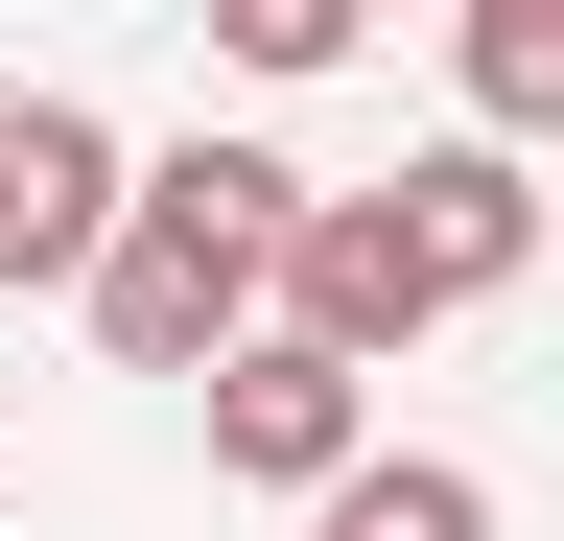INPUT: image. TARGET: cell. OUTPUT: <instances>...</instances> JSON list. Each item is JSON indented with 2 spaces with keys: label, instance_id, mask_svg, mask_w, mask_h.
Listing matches in <instances>:
<instances>
[{
  "label": "cell",
  "instance_id": "2",
  "mask_svg": "<svg viewBox=\"0 0 564 541\" xmlns=\"http://www.w3.org/2000/svg\"><path fill=\"white\" fill-rule=\"evenodd\" d=\"M118 236H141L118 118H95V95H0V283H70V306H95Z\"/></svg>",
  "mask_w": 564,
  "mask_h": 541
},
{
  "label": "cell",
  "instance_id": "1",
  "mask_svg": "<svg viewBox=\"0 0 564 541\" xmlns=\"http://www.w3.org/2000/svg\"><path fill=\"white\" fill-rule=\"evenodd\" d=\"M259 329H282V259L188 236L165 188H141V236H118V283H95V354H118V377H188V400H212V377L259 354Z\"/></svg>",
  "mask_w": 564,
  "mask_h": 541
},
{
  "label": "cell",
  "instance_id": "8",
  "mask_svg": "<svg viewBox=\"0 0 564 541\" xmlns=\"http://www.w3.org/2000/svg\"><path fill=\"white\" fill-rule=\"evenodd\" d=\"M0 518H24V470H0Z\"/></svg>",
  "mask_w": 564,
  "mask_h": 541
},
{
  "label": "cell",
  "instance_id": "7",
  "mask_svg": "<svg viewBox=\"0 0 564 541\" xmlns=\"http://www.w3.org/2000/svg\"><path fill=\"white\" fill-rule=\"evenodd\" d=\"M236 72H352V0H236Z\"/></svg>",
  "mask_w": 564,
  "mask_h": 541
},
{
  "label": "cell",
  "instance_id": "4",
  "mask_svg": "<svg viewBox=\"0 0 564 541\" xmlns=\"http://www.w3.org/2000/svg\"><path fill=\"white\" fill-rule=\"evenodd\" d=\"M212 470H259V495H352V470H377V377L352 354H306V329H259L236 377H212Z\"/></svg>",
  "mask_w": 564,
  "mask_h": 541
},
{
  "label": "cell",
  "instance_id": "5",
  "mask_svg": "<svg viewBox=\"0 0 564 541\" xmlns=\"http://www.w3.org/2000/svg\"><path fill=\"white\" fill-rule=\"evenodd\" d=\"M400 213H423V259H447V306H494V283L541 259V165H518V142H423Z\"/></svg>",
  "mask_w": 564,
  "mask_h": 541
},
{
  "label": "cell",
  "instance_id": "3",
  "mask_svg": "<svg viewBox=\"0 0 564 541\" xmlns=\"http://www.w3.org/2000/svg\"><path fill=\"white\" fill-rule=\"evenodd\" d=\"M282 329H306V354H423V329H447V259H423V213L400 188H329L306 213V259H282Z\"/></svg>",
  "mask_w": 564,
  "mask_h": 541
},
{
  "label": "cell",
  "instance_id": "6",
  "mask_svg": "<svg viewBox=\"0 0 564 541\" xmlns=\"http://www.w3.org/2000/svg\"><path fill=\"white\" fill-rule=\"evenodd\" d=\"M447 72H470V142H564V0H470V24H447Z\"/></svg>",
  "mask_w": 564,
  "mask_h": 541
}]
</instances>
